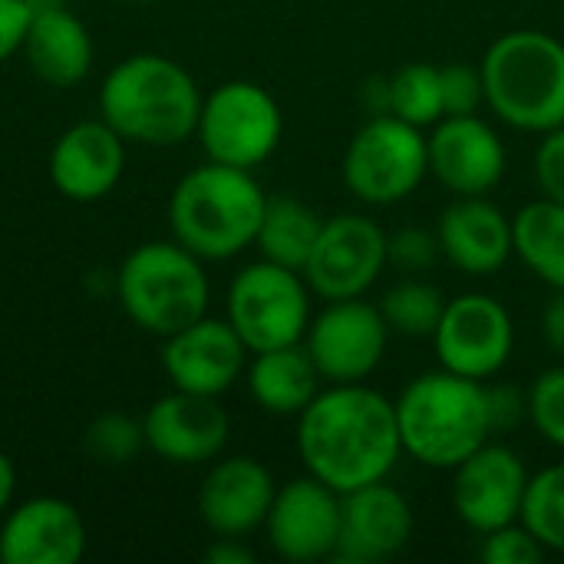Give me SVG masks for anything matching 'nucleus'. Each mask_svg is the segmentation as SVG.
<instances>
[{"mask_svg": "<svg viewBox=\"0 0 564 564\" xmlns=\"http://www.w3.org/2000/svg\"><path fill=\"white\" fill-rule=\"evenodd\" d=\"M430 142V172L453 195H489L506 175V145L479 116H443Z\"/></svg>", "mask_w": 564, "mask_h": 564, "instance_id": "a211bd4d", "label": "nucleus"}, {"mask_svg": "<svg viewBox=\"0 0 564 564\" xmlns=\"http://www.w3.org/2000/svg\"><path fill=\"white\" fill-rule=\"evenodd\" d=\"M268 195L248 169L205 162L178 178L169 198V228L202 261H228L258 238Z\"/></svg>", "mask_w": 564, "mask_h": 564, "instance_id": "7ed1b4c3", "label": "nucleus"}, {"mask_svg": "<svg viewBox=\"0 0 564 564\" xmlns=\"http://www.w3.org/2000/svg\"><path fill=\"white\" fill-rule=\"evenodd\" d=\"M387 337H390V327L380 307H370L360 297H350V301H330L327 311H321L311 321L304 334V347L321 380L360 383L380 367Z\"/></svg>", "mask_w": 564, "mask_h": 564, "instance_id": "f8f14e48", "label": "nucleus"}, {"mask_svg": "<svg viewBox=\"0 0 564 564\" xmlns=\"http://www.w3.org/2000/svg\"><path fill=\"white\" fill-rule=\"evenodd\" d=\"M525 486L529 473L519 453L486 443L456 466L453 506L473 532L489 535L522 516Z\"/></svg>", "mask_w": 564, "mask_h": 564, "instance_id": "2eb2a0df", "label": "nucleus"}, {"mask_svg": "<svg viewBox=\"0 0 564 564\" xmlns=\"http://www.w3.org/2000/svg\"><path fill=\"white\" fill-rule=\"evenodd\" d=\"M413 535L410 502L383 482L340 496V535L334 558L344 564H377L400 555Z\"/></svg>", "mask_w": 564, "mask_h": 564, "instance_id": "f3484780", "label": "nucleus"}, {"mask_svg": "<svg viewBox=\"0 0 564 564\" xmlns=\"http://www.w3.org/2000/svg\"><path fill=\"white\" fill-rule=\"evenodd\" d=\"M440 83H443V116H476L479 106L486 102L479 66H466V63L440 66Z\"/></svg>", "mask_w": 564, "mask_h": 564, "instance_id": "2f4dec72", "label": "nucleus"}, {"mask_svg": "<svg viewBox=\"0 0 564 564\" xmlns=\"http://www.w3.org/2000/svg\"><path fill=\"white\" fill-rule=\"evenodd\" d=\"M390 116L410 126H433L443 119V83L440 66L406 63L390 76Z\"/></svg>", "mask_w": 564, "mask_h": 564, "instance_id": "cd10ccee", "label": "nucleus"}, {"mask_svg": "<svg viewBox=\"0 0 564 564\" xmlns=\"http://www.w3.org/2000/svg\"><path fill=\"white\" fill-rule=\"evenodd\" d=\"M482 558L489 564H539L545 558V545L525 525H502L486 535Z\"/></svg>", "mask_w": 564, "mask_h": 564, "instance_id": "72a5a7b5", "label": "nucleus"}, {"mask_svg": "<svg viewBox=\"0 0 564 564\" xmlns=\"http://www.w3.org/2000/svg\"><path fill=\"white\" fill-rule=\"evenodd\" d=\"M281 129L284 119L278 99L251 79H231L202 99L195 135L212 162L251 172L271 159L281 142Z\"/></svg>", "mask_w": 564, "mask_h": 564, "instance_id": "1a4fd4ad", "label": "nucleus"}, {"mask_svg": "<svg viewBox=\"0 0 564 564\" xmlns=\"http://www.w3.org/2000/svg\"><path fill=\"white\" fill-rule=\"evenodd\" d=\"M512 251L549 288L564 291V205L552 198L529 202L512 218Z\"/></svg>", "mask_w": 564, "mask_h": 564, "instance_id": "a878e982", "label": "nucleus"}, {"mask_svg": "<svg viewBox=\"0 0 564 564\" xmlns=\"http://www.w3.org/2000/svg\"><path fill=\"white\" fill-rule=\"evenodd\" d=\"M33 3L30 0H0V63L23 50L30 30Z\"/></svg>", "mask_w": 564, "mask_h": 564, "instance_id": "c9c22d12", "label": "nucleus"}, {"mask_svg": "<svg viewBox=\"0 0 564 564\" xmlns=\"http://www.w3.org/2000/svg\"><path fill=\"white\" fill-rule=\"evenodd\" d=\"M248 390L264 413L301 416V410L321 393V373L304 344L254 354L248 367Z\"/></svg>", "mask_w": 564, "mask_h": 564, "instance_id": "b1692460", "label": "nucleus"}, {"mask_svg": "<svg viewBox=\"0 0 564 564\" xmlns=\"http://www.w3.org/2000/svg\"><path fill=\"white\" fill-rule=\"evenodd\" d=\"M519 519L545 552H564V463L529 476Z\"/></svg>", "mask_w": 564, "mask_h": 564, "instance_id": "c85d7f7f", "label": "nucleus"}, {"mask_svg": "<svg viewBox=\"0 0 564 564\" xmlns=\"http://www.w3.org/2000/svg\"><path fill=\"white\" fill-rule=\"evenodd\" d=\"M535 182L545 198L564 205V126L545 132L535 149Z\"/></svg>", "mask_w": 564, "mask_h": 564, "instance_id": "f704fd0d", "label": "nucleus"}, {"mask_svg": "<svg viewBox=\"0 0 564 564\" xmlns=\"http://www.w3.org/2000/svg\"><path fill=\"white\" fill-rule=\"evenodd\" d=\"M436 238L449 264L473 278L496 274L512 258V221L486 195H459L440 215Z\"/></svg>", "mask_w": 564, "mask_h": 564, "instance_id": "4be33fe9", "label": "nucleus"}, {"mask_svg": "<svg viewBox=\"0 0 564 564\" xmlns=\"http://www.w3.org/2000/svg\"><path fill=\"white\" fill-rule=\"evenodd\" d=\"M433 340L443 370L482 383L509 364L516 327L502 301L489 294H463L456 301H446Z\"/></svg>", "mask_w": 564, "mask_h": 564, "instance_id": "9b49d317", "label": "nucleus"}, {"mask_svg": "<svg viewBox=\"0 0 564 564\" xmlns=\"http://www.w3.org/2000/svg\"><path fill=\"white\" fill-rule=\"evenodd\" d=\"M542 337L552 354L564 357V291H555L542 311Z\"/></svg>", "mask_w": 564, "mask_h": 564, "instance_id": "4c0bfd02", "label": "nucleus"}, {"mask_svg": "<svg viewBox=\"0 0 564 564\" xmlns=\"http://www.w3.org/2000/svg\"><path fill=\"white\" fill-rule=\"evenodd\" d=\"M387 245L390 235L373 218L354 212L334 215L324 221L301 274L307 288L324 301L364 297L377 284L380 271L390 264Z\"/></svg>", "mask_w": 564, "mask_h": 564, "instance_id": "9d476101", "label": "nucleus"}, {"mask_svg": "<svg viewBox=\"0 0 564 564\" xmlns=\"http://www.w3.org/2000/svg\"><path fill=\"white\" fill-rule=\"evenodd\" d=\"M205 562L212 564H251L254 555L251 549L241 545V539H218L208 552H205Z\"/></svg>", "mask_w": 564, "mask_h": 564, "instance_id": "58836bf2", "label": "nucleus"}, {"mask_svg": "<svg viewBox=\"0 0 564 564\" xmlns=\"http://www.w3.org/2000/svg\"><path fill=\"white\" fill-rule=\"evenodd\" d=\"M228 324L245 340L248 354L301 344L311 327V294L301 271L274 261L241 268L228 288Z\"/></svg>", "mask_w": 564, "mask_h": 564, "instance_id": "0eeeda50", "label": "nucleus"}, {"mask_svg": "<svg viewBox=\"0 0 564 564\" xmlns=\"http://www.w3.org/2000/svg\"><path fill=\"white\" fill-rule=\"evenodd\" d=\"M145 449L172 466H202L228 446L231 420L218 397L172 390L142 416Z\"/></svg>", "mask_w": 564, "mask_h": 564, "instance_id": "dca6fc26", "label": "nucleus"}, {"mask_svg": "<svg viewBox=\"0 0 564 564\" xmlns=\"http://www.w3.org/2000/svg\"><path fill=\"white\" fill-rule=\"evenodd\" d=\"M116 294L135 327L169 337L208 311V274L185 245L145 241L126 254L116 274Z\"/></svg>", "mask_w": 564, "mask_h": 564, "instance_id": "423d86ee", "label": "nucleus"}, {"mask_svg": "<svg viewBox=\"0 0 564 564\" xmlns=\"http://www.w3.org/2000/svg\"><path fill=\"white\" fill-rule=\"evenodd\" d=\"M486 403H489L492 433L519 426L522 416H529V393H519L512 387H486Z\"/></svg>", "mask_w": 564, "mask_h": 564, "instance_id": "e433bc0d", "label": "nucleus"}, {"mask_svg": "<svg viewBox=\"0 0 564 564\" xmlns=\"http://www.w3.org/2000/svg\"><path fill=\"white\" fill-rule=\"evenodd\" d=\"M529 420L535 430L564 449V367H552L529 387Z\"/></svg>", "mask_w": 564, "mask_h": 564, "instance_id": "7c9ffc66", "label": "nucleus"}, {"mask_svg": "<svg viewBox=\"0 0 564 564\" xmlns=\"http://www.w3.org/2000/svg\"><path fill=\"white\" fill-rule=\"evenodd\" d=\"M248 347L228 321L198 317L195 324L175 330L162 344V370L172 390L221 397L245 373Z\"/></svg>", "mask_w": 564, "mask_h": 564, "instance_id": "4468645a", "label": "nucleus"}, {"mask_svg": "<svg viewBox=\"0 0 564 564\" xmlns=\"http://www.w3.org/2000/svg\"><path fill=\"white\" fill-rule=\"evenodd\" d=\"M83 449L89 459L102 466H126L145 449V433L142 420H132L126 413H102L89 423L83 436Z\"/></svg>", "mask_w": 564, "mask_h": 564, "instance_id": "c756f323", "label": "nucleus"}, {"mask_svg": "<svg viewBox=\"0 0 564 564\" xmlns=\"http://www.w3.org/2000/svg\"><path fill=\"white\" fill-rule=\"evenodd\" d=\"M489 109L519 132L564 126V43L545 30H512L492 40L482 63Z\"/></svg>", "mask_w": 564, "mask_h": 564, "instance_id": "39448f33", "label": "nucleus"}, {"mask_svg": "<svg viewBox=\"0 0 564 564\" xmlns=\"http://www.w3.org/2000/svg\"><path fill=\"white\" fill-rule=\"evenodd\" d=\"M393 406L403 453L430 469H456L492 436L486 387L453 370L416 377Z\"/></svg>", "mask_w": 564, "mask_h": 564, "instance_id": "20e7f679", "label": "nucleus"}, {"mask_svg": "<svg viewBox=\"0 0 564 564\" xmlns=\"http://www.w3.org/2000/svg\"><path fill=\"white\" fill-rule=\"evenodd\" d=\"M202 99L198 83L182 63L162 53H135L106 73L99 116L126 142L165 149L195 135Z\"/></svg>", "mask_w": 564, "mask_h": 564, "instance_id": "f03ea898", "label": "nucleus"}, {"mask_svg": "<svg viewBox=\"0 0 564 564\" xmlns=\"http://www.w3.org/2000/svg\"><path fill=\"white\" fill-rule=\"evenodd\" d=\"M440 254H443L440 238H433L423 228H400L397 235H390V245H387V261L406 274L430 271Z\"/></svg>", "mask_w": 564, "mask_h": 564, "instance_id": "473e14b6", "label": "nucleus"}, {"mask_svg": "<svg viewBox=\"0 0 564 564\" xmlns=\"http://www.w3.org/2000/svg\"><path fill=\"white\" fill-rule=\"evenodd\" d=\"M297 453L340 496L383 482L403 453L397 406L364 383H334L301 410Z\"/></svg>", "mask_w": 564, "mask_h": 564, "instance_id": "f257e3e1", "label": "nucleus"}, {"mask_svg": "<svg viewBox=\"0 0 564 564\" xmlns=\"http://www.w3.org/2000/svg\"><path fill=\"white\" fill-rule=\"evenodd\" d=\"M364 106L370 116H390V76H373L364 86Z\"/></svg>", "mask_w": 564, "mask_h": 564, "instance_id": "ea45409f", "label": "nucleus"}, {"mask_svg": "<svg viewBox=\"0 0 564 564\" xmlns=\"http://www.w3.org/2000/svg\"><path fill=\"white\" fill-rule=\"evenodd\" d=\"M23 53L30 69L56 89L83 83L93 69V36L86 23L59 0L33 3Z\"/></svg>", "mask_w": 564, "mask_h": 564, "instance_id": "5701e85b", "label": "nucleus"}, {"mask_svg": "<svg viewBox=\"0 0 564 564\" xmlns=\"http://www.w3.org/2000/svg\"><path fill=\"white\" fill-rule=\"evenodd\" d=\"M13 492H17V469H13L10 456L0 449V516L10 509V502H13Z\"/></svg>", "mask_w": 564, "mask_h": 564, "instance_id": "a19ab883", "label": "nucleus"}, {"mask_svg": "<svg viewBox=\"0 0 564 564\" xmlns=\"http://www.w3.org/2000/svg\"><path fill=\"white\" fill-rule=\"evenodd\" d=\"M126 172V139L99 116L69 126L50 152V182L69 202L106 198Z\"/></svg>", "mask_w": 564, "mask_h": 564, "instance_id": "aec40b11", "label": "nucleus"}, {"mask_svg": "<svg viewBox=\"0 0 564 564\" xmlns=\"http://www.w3.org/2000/svg\"><path fill=\"white\" fill-rule=\"evenodd\" d=\"M321 228L324 218L307 202L294 195H268L254 245L264 261H274L291 271H304Z\"/></svg>", "mask_w": 564, "mask_h": 564, "instance_id": "393cba45", "label": "nucleus"}, {"mask_svg": "<svg viewBox=\"0 0 564 564\" xmlns=\"http://www.w3.org/2000/svg\"><path fill=\"white\" fill-rule=\"evenodd\" d=\"M268 545L284 562H321L334 558L340 535V492L314 476L291 479L274 492L264 519Z\"/></svg>", "mask_w": 564, "mask_h": 564, "instance_id": "ddd939ff", "label": "nucleus"}, {"mask_svg": "<svg viewBox=\"0 0 564 564\" xmlns=\"http://www.w3.org/2000/svg\"><path fill=\"white\" fill-rule=\"evenodd\" d=\"M344 185L367 205L410 198L430 172V142L420 126L397 116H373L344 152Z\"/></svg>", "mask_w": 564, "mask_h": 564, "instance_id": "6e6552de", "label": "nucleus"}, {"mask_svg": "<svg viewBox=\"0 0 564 564\" xmlns=\"http://www.w3.org/2000/svg\"><path fill=\"white\" fill-rule=\"evenodd\" d=\"M443 311H446L443 291L426 281H413V278L393 284L380 301V314H383L387 327L410 340L433 337L443 321Z\"/></svg>", "mask_w": 564, "mask_h": 564, "instance_id": "bb28decb", "label": "nucleus"}, {"mask_svg": "<svg viewBox=\"0 0 564 564\" xmlns=\"http://www.w3.org/2000/svg\"><path fill=\"white\" fill-rule=\"evenodd\" d=\"M274 492V479L258 459L231 456L202 479L198 516L218 539H245L264 525Z\"/></svg>", "mask_w": 564, "mask_h": 564, "instance_id": "412c9836", "label": "nucleus"}, {"mask_svg": "<svg viewBox=\"0 0 564 564\" xmlns=\"http://www.w3.org/2000/svg\"><path fill=\"white\" fill-rule=\"evenodd\" d=\"M86 552L79 509L56 496H36L7 509L0 525L3 564H73Z\"/></svg>", "mask_w": 564, "mask_h": 564, "instance_id": "6ab92c4d", "label": "nucleus"}, {"mask_svg": "<svg viewBox=\"0 0 564 564\" xmlns=\"http://www.w3.org/2000/svg\"><path fill=\"white\" fill-rule=\"evenodd\" d=\"M135 3H145V0H135Z\"/></svg>", "mask_w": 564, "mask_h": 564, "instance_id": "79ce46f5", "label": "nucleus"}]
</instances>
